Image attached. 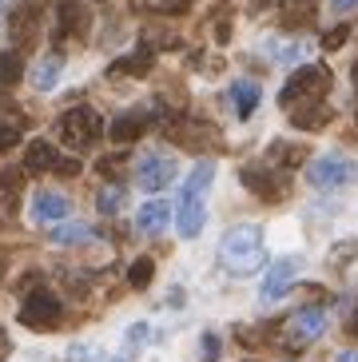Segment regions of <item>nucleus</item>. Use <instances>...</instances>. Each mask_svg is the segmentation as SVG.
Wrapping results in <instances>:
<instances>
[{
	"label": "nucleus",
	"mask_w": 358,
	"mask_h": 362,
	"mask_svg": "<svg viewBox=\"0 0 358 362\" xmlns=\"http://www.w3.org/2000/svg\"><path fill=\"white\" fill-rule=\"evenodd\" d=\"M215 354H219V339L215 334H203V362H215Z\"/></svg>",
	"instance_id": "30"
},
{
	"label": "nucleus",
	"mask_w": 358,
	"mask_h": 362,
	"mask_svg": "<svg viewBox=\"0 0 358 362\" xmlns=\"http://www.w3.org/2000/svg\"><path fill=\"white\" fill-rule=\"evenodd\" d=\"M151 60H156V52H151V44H144L139 52L124 56V60H116V64L108 68L112 76H148L151 72Z\"/></svg>",
	"instance_id": "18"
},
{
	"label": "nucleus",
	"mask_w": 358,
	"mask_h": 362,
	"mask_svg": "<svg viewBox=\"0 0 358 362\" xmlns=\"http://www.w3.org/2000/svg\"><path fill=\"white\" fill-rule=\"evenodd\" d=\"M68 215H72V199H64L60 192L32 195V219H40V223H64Z\"/></svg>",
	"instance_id": "11"
},
{
	"label": "nucleus",
	"mask_w": 358,
	"mask_h": 362,
	"mask_svg": "<svg viewBox=\"0 0 358 362\" xmlns=\"http://www.w3.org/2000/svg\"><path fill=\"white\" fill-rule=\"evenodd\" d=\"M330 8H335V12H354L358 0H330Z\"/></svg>",
	"instance_id": "31"
},
{
	"label": "nucleus",
	"mask_w": 358,
	"mask_h": 362,
	"mask_svg": "<svg viewBox=\"0 0 358 362\" xmlns=\"http://www.w3.org/2000/svg\"><path fill=\"white\" fill-rule=\"evenodd\" d=\"M315 12V0H283V24L287 28H299V24L311 21Z\"/></svg>",
	"instance_id": "22"
},
{
	"label": "nucleus",
	"mask_w": 358,
	"mask_h": 362,
	"mask_svg": "<svg viewBox=\"0 0 358 362\" xmlns=\"http://www.w3.org/2000/svg\"><path fill=\"white\" fill-rule=\"evenodd\" d=\"M243 183L267 203H279L287 195V187H291V183H287V171L267 168V163H247V168H243Z\"/></svg>",
	"instance_id": "8"
},
{
	"label": "nucleus",
	"mask_w": 358,
	"mask_h": 362,
	"mask_svg": "<svg viewBox=\"0 0 358 362\" xmlns=\"http://www.w3.org/2000/svg\"><path fill=\"white\" fill-rule=\"evenodd\" d=\"M215 183V163L211 160H200L191 168L187 183H183V195H179V211H175V227L183 239H195L207 223V187Z\"/></svg>",
	"instance_id": "1"
},
{
	"label": "nucleus",
	"mask_w": 358,
	"mask_h": 362,
	"mask_svg": "<svg viewBox=\"0 0 358 362\" xmlns=\"http://www.w3.org/2000/svg\"><path fill=\"white\" fill-rule=\"evenodd\" d=\"M171 223V203L168 199H148V203H139V211H136V227L144 235H163Z\"/></svg>",
	"instance_id": "13"
},
{
	"label": "nucleus",
	"mask_w": 358,
	"mask_h": 362,
	"mask_svg": "<svg viewBox=\"0 0 358 362\" xmlns=\"http://www.w3.org/2000/svg\"><path fill=\"white\" fill-rule=\"evenodd\" d=\"M68 358H72V362H88L92 354H88V346H72V351H68Z\"/></svg>",
	"instance_id": "33"
},
{
	"label": "nucleus",
	"mask_w": 358,
	"mask_h": 362,
	"mask_svg": "<svg viewBox=\"0 0 358 362\" xmlns=\"http://www.w3.org/2000/svg\"><path fill=\"white\" fill-rule=\"evenodd\" d=\"M354 180H358V168H354L350 156H342V151H327V156L311 160V168H306V183H311L315 192H342V187H350Z\"/></svg>",
	"instance_id": "4"
},
{
	"label": "nucleus",
	"mask_w": 358,
	"mask_h": 362,
	"mask_svg": "<svg viewBox=\"0 0 358 362\" xmlns=\"http://www.w3.org/2000/svg\"><path fill=\"white\" fill-rule=\"evenodd\" d=\"M60 148H56L52 139H32L28 151H24V171H32V175H44V171H56V163H60Z\"/></svg>",
	"instance_id": "14"
},
{
	"label": "nucleus",
	"mask_w": 358,
	"mask_h": 362,
	"mask_svg": "<svg viewBox=\"0 0 358 362\" xmlns=\"http://www.w3.org/2000/svg\"><path fill=\"white\" fill-rule=\"evenodd\" d=\"M171 180H175V156L171 151H148V156H139L136 187H144L148 195H159Z\"/></svg>",
	"instance_id": "7"
},
{
	"label": "nucleus",
	"mask_w": 358,
	"mask_h": 362,
	"mask_svg": "<svg viewBox=\"0 0 358 362\" xmlns=\"http://www.w3.org/2000/svg\"><path fill=\"white\" fill-rule=\"evenodd\" d=\"M24 139V112L8 96H0V151L16 148Z\"/></svg>",
	"instance_id": "12"
},
{
	"label": "nucleus",
	"mask_w": 358,
	"mask_h": 362,
	"mask_svg": "<svg viewBox=\"0 0 358 362\" xmlns=\"http://www.w3.org/2000/svg\"><path fill=\"white\" fill-rule=\"evenodd\" d=\"M151 275H156V263H151L148 255L144 259H136V263L127 267V287H136V291H144L151 283Z\"/></svg>",
	"instance_id": "24"
},
{
	"label": "nucleus",
	"mask_w": 358,
	"mask_h": 362,
	"mask_svg": "<svg viewBox=\"0 0 358 362\" xmlns=\"http://www.w3.org/2000/svg\"><path fill=\"white\" fill-rule=\"evenodd\" d=\"M259 84L255 80H235L231 84V104H235V112H239V119H247V116H255V107H259Z\"/></svg>",
	"instance_id": "17"
},
{
	"label": "nucleus",
	"mask_w": 358,
	"mask_h": 362,
	"mask_svg": "<svg viewBox=\"0 0 358 362\" xmlns=\"http://www.w3.org/2000/svg\"><path fill=\"white\" fill-rule=\"evenodd\" d=\"M350 334H354V339H358V315H354V319H350Z\"/></svg>",
	"instance_id": "35"
},
{
	"label": "nucleus",
	"mask_w": 358,
	"mask_h": 362,
	"mask_svg": "<svg viewBox=\"0 0 358 362\" xmlns=\"http://www.w3.org/2000/svg\"><path fill=\"white\" fill-rule=\"evenodd\" d=\"M148 124H151V116L136 107V112H127V116H120L116 124L108 128V136L116 139V144H132V139H139L144 132H148Z\"/></svg>",
	"instance_id": "16"
},
{
	"label": "nucleus",
	"mask_w": 358,
	"mask_h": 362,
	"mask_svg": "<svg viewBox=\"0 0 358 362\" xmlns=\"http://www.w3.org/2000/svg\"><path fill=\"white\" fill-rule=\"evenodd\" d=\"M330 116H335V112H330L323 100H311V104L291 107V124H295L299 132H318V128H327Z\"/></svg>",
	"instance_id": "15"
},
{
	"label": "nucleus",
	"mask_w": 358,
	"mask_h": 362,
	"mask_svg": "<svg viewBox=\"0 0 358 362\" xmlns=\"http://www.w3.org/2000/svg\"><path fill=\"white\" fill-rule=\"evenodd\" d=\"M8 351H12V339L4 334V327H0V362L8 358Z\"/></svg>",
	"instance_id": "32"
},
{
	"label": "nucleus",
	"mask_w": 358,
	"mask_h": 362,
	"mask_svg": "<svg viewBox=\"0 0 358 362\" xmlns=\"http://www.w3.org/2000/svg\"><path fill=\"white\" fill-rule=\"evenodd\" d=\"M108 362H120V358H108Z\"/></svg>",
	"instance_id": "37"
},
{
	"label": "nucleus",
	"mask_w": 358,
	"mask_h": 362,
	"mask_svg": "<svg viewBox=\"0 0 358 362\" xmlns=\"http://www.w3.org/2000/svg\"><path fill=\"white\" fill-rule=\"evenodd\" d=\"M219 259H223V267H227L231 275H251V271H259L263 259H267L263 227H255V223L231 227V231L223 235V243H219Z\"/></svg>",
	"instance_id": "2"
},
{
	"label": "nucleus",
	"mask_w": 358,
	"mask_h": 362,
	"mask_svg": "<svg viewBox=\"0 0 358 362\" xmlns=\"http://www.w3.org/2000/svg\"><path fill=\"white\" fill-rule=\"evenodd\" d=\"M330 88V72L323 64H303L299 72L287 76L283 92H279V104L283 107H299V104H311V100H323Z\"/></svg>",
	"instance_id": "5"
},
{
	"label": "nucleus",
	"mask_w": 358,
	"mask_h": 362,
	"mask_svg": "<svg viewBox=\"0 0 358 362\" xmlns=\"http://www.w3.org/2000/svg\"><path fill=\"white\" fill-rule=\"evenodd\" d=\"M347 36H350V24H338V28H330V33L323 36V48H327V52H335V48H342V44H347Z\"/></svg>",
	"instance_id": "26"
},
{
	"label": "nucleus",
	"mask_w": 358,
	"mask_h": 362,
	"mask_svg": "<svg viewBox=\"0 0 358 362\" xmlns=\"http://www.w3.org/2000/svg\"><path fill=\"white\" fill-rule=\"evenodd\" d=\"M88 239H92L88 223H60L52 231V243H60V247H76V243H88Z\"/></svg>",
	"instance_id": "21"
},
{
	"label": "nucleus",
	"mask_w": 358,
	"mask_h": 362,
	"mask_svg": "<svg viewBox=\"0 0 358 362\" xmlns=\"http://www.w3.org/2000/svg\"><path fill=\"white\" fill-rule=\"evenodd\" d=\"M120 203H124V187H120V183H116V187H104V192L96 195V207H100L104 215H116Z\"/></svg>",
	"instance_id": "25"
},
{
	"label": "nucleus",
	"mask_w": 358,
	"mask_h": 362,
	"mask_svg": "<svg viewBox=\"0 0 358 362\" xmlns=\"http://www.w3.org/2000/svg\"><path fill=\"white\" fill-rule=\"evenodd\" d=\"M148 8H156V12H183L191 4V0H144Z\"/></svg>",
	"instance_id": "29"
},
{
	"label": "nucleus",
	"mask_w": 358,
	"mask_h": 362,
	"mask_svg": "<svg viewBox=\"0 0 358 362\" xmlns=\"http://www.w3.org/2000/svg\"><path fill=\"white\" fill-rule=\"evenodd\" d=\"M354 255H358V239H350V243H338L335 251H330V267H338V263H350Z\"/></svg>",
	"instance_id": "27"
},
{
	"label": "nucleus",
	"mask_w": 358,
	"mask_h": 362,
	"mask_svg": "<svg viewBox=\"0 0 358 362\" xmlns=\"http://www.w3.org/2000/svg\"><path fill=\"white\" fill-rule=\"evenodd\" d=\"M354 88H358V64H354Z\"/></svg>",
	"instance_id": "36"
},
{
	"label": "nucleus",
	"mask_w": 358,
	"mask_h": 362,
	"mask_svg": "<svg viewBox=\"0 0 358 362\" xmlns=\"http://www.w3.org/2000/svg\"><path fill=\"white\" fill-rule=\"evenodd\" d=\"M56 132H60V139L72 151H88V148H96V139L104 136V119H100L96 107L76 104V107H68V112L56 119Z\"/></svg>",
	"instance_id": "3"
},
{
	"label": "nucleus",
	"mask_w": 358,
	"mask_h": 362,
	"mask_svg": "<svg viewBox=\"0 0 358 362\" xmlns=\"http://www.w3.org/2000/svg\"><path fill=\"white\" fill-rule=\"evenodd\" d=\"M60 72H64V60L60 56H48V60H40V64L32 68V84L40 88V92H52L60 84Z\"/></svg>",
	"instance_id": "20"
},
{
	"label": "nucleus",
	"mask_w": 358,
	"mask_h": 362,
	"mask_svg": "<svg viewBox=\"0 0 358 362\" xmlns=\"http://www.w3.org/2000/svg\"><path fill=\"white\" fill-rule=\"evenodd\" d=\"M120 168H124V160H120V156H112V160H100V163H96V171H100L104 180H112V183H120Z\"/></svg>",
	"instance_id": "28"
},
{
	"label": "nucleus",
	"mask_w": 358,
	"mask_h": 362,
	"mask_svg": "<svg viewBox=\"0 0 358 362\" xmlns=\"http://www.w3.org/2000/svg\"><path fill=\"white\" fill-rule=\"evenodd\" d=\"M323 330H327V310L306 307L287 322V346H291V351H303V346H311L315 339H323Z\"/></svg>",
	"instance_id": "9"
},
{
	"label": "nucleus",
	"mask_w": 358,
	"mask_h": 362,
	"mask_svg": "<svg viewBox=\"0 0 358 362\" xmlns=\"http://www.w3.org/2000/svg\"><path fill=\"white\" fill-rule=\"evenodd\" d=\"M16 319L24 322L28 330H56L64 319V303L56 295H48V291H36V295H28L21 303V310H16Z\"/></svg>",
	"instance_id": "6"
},
{
	"label": "nucleus",
	"mask_w": 358,
	"mask_h": 362,
	"mask_svg": "<svg viewBox=\"0 0 358 362\" xmlns=\"http://www.w3.org/2000/svg\"><path fill=\"white\" fill-rule=\"evenodd\" d=\"M84 33H88V12H84V4L64 0V4H60V36H84Z\"/></svg>",
	"instance_id": "19"
},
{
	"label": "nucleus",
	"mask_w": 358,
	"mask_h": 362,
	"mask_svg": "<svg viewBox=\"0 0 358 362\" xmlns=\"http://www.w3.org/2000/svg\"><path fill=\"white\" fill-rule=\"evenodd\" d=\"M335 362H358V351H342V354H338Z\"/></svg>",
	"instance_id": "34"
},
{
	"label": "nucleus",
	"mask_w": 358,
	"mask_h": 362,
	"mask_svg": "<svg viewBox=\"0 0 358 362\" xmlns=\"http://www.w3.org/2000/svg\"><path fill=\"white\" fill-rule=\"evenodd\" d=\"M299 267H303V259H299V255H283L279 263H271V267H267V275H263V291H259V298H263V303L283 298L287 291L295 287Z\"/></svg>",
	"instance_id": "10"
},
{
	"label": "nucleus",
	"mask_w": 358,
	"mask_h": 362,
	"mask_svg": "<svg viewBox=\"0 0 358 362\" xmlns=\"http://www.w3.org/2000/svg\"><path fill=\"white\" fill-rule=\"evenodd\" d=\"M21 76H24V60H21V52H0V88L21 84Z\"/></svg>",
	"instance_id": "23"
}]
</instances>
